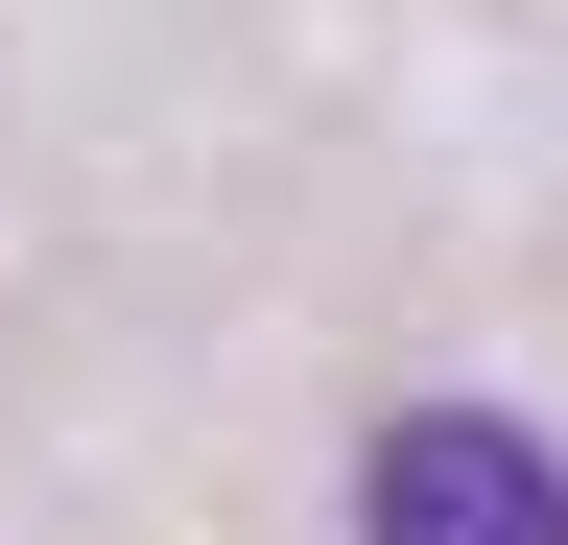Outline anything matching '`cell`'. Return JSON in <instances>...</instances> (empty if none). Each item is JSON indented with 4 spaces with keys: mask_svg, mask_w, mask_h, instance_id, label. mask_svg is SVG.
I'll return each mask as SVG.
<instances>
[{
    "mask_svg": "<svg viewBox=\"0 0 568 545\" xmlns=\"http://www.w3.org/2000/svg\"><path fill=\"white\" fill-rule=\"evenodd\" d=\"M355 545H568V451L521 403H403L355 451Z\"/></svg>",
    "mask_w": 568,
    "mask_h": 545,
    "instance_id": "cell-1",
    "label": "cell"
}]
</instances>
